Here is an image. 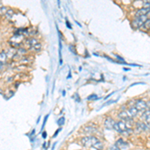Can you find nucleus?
<instances>
[{"label": "nucleus", "mask_w": 150, "mask_h": 150, "mask_svg": "<svg viewBox=\"0 0 150 150\" xmlns=\"http://www.w3.org/2000/svg\"><path fill=\"white\" fill-rule=\"evenodd\" d=\"M98 138L95 137L94 135H87V136H83L80 138V143L83 147H86V148H90V147H93L95 145L96 142L98 141Z\"/></svg>", "instance_id": "1"}, {"label": "nucleus", "mask_w": 150, "mask_h": 150, "mask_svg": "<svg viewBox=\"0 0 150 150\" xmlns=\"http://www.w3.org/2000/svg\"><path fill=\"white\" fill-rule=\"evenodd\" d=\"M149 18L148 15H144V16H138V17H135L134 19L132 20L131 22V26L132 28L134 29H139V28H142L143 24L146 22V20Z\"/></svg>", "instance_id": "2"}, {"label": "nucleus", "mask_w": 150, "mask_h": 150, "mask_svg": "<svg viewBox=\"0 0 150 150\" xmlns=\"http://www.w3.org/2000/svg\"><path fill=\"white\" fill-rule=\"evenodd\" d=\"M25 43L29 49H32L34 51H40L41 50V43L35 38H28L25 40Z\"/></svg>", "instance_id": "3"}, {"label": "nucleus", "mask_w": 150, "mask_h": 150, "mask_svg": "<svg viewBox=\"0 0 150 150\" xmlns=\"http://www.w3.org/2000/svg\"><path fill=\"white\" fill-rule=\"evenodd\" d=\"M114 130L117 131L120 134H130V132L127 131L126 128V123H125L124 120H119V121H116L115 125H114Z\"/></svg>", "instance_id": "4"}, {"label": "nucleus", "mask_w": 150, "mask_h": 150, "mask_svg": "<svg viewBox=\"0 0 150 150\" xmlns=\"http://www.w3.org/2000/svg\"><path fill=\"white\" fill-rule=\"evenodd\" d=\"M134 106L138 109L139 113H142V114H143L145 111H147V101H145L142 98L136 99L134 101Z\"/></svg>", "instance_id": "5"}, {"label": "nucleus", "mask_w": 150, "mask_h": 150, "mask_svg": "<svg viewBox=\"0 0 150 150\" xmlns=\"http://www.w3.org/2000/svg\"><path fill=\"white\" fill-rule=\"evenodd\" d=\"M134 129L136 132H144V131H147V130H149V127L148 125L145 123V121H140V120H138V121L135 122V125H134Z\"/></svg>", "instance_id": "6"}, {"label": "nucleus", "mask_w": 150, "mask_h": 150, "mask_svg": "<svg viewBox=\"0 0 150 150\" xmlns=\"http://www.w3.org/2000/svg\"><path fill=\"white\" fill-rule=\"evenodd\" d=\"M97 126L95 124H88V125H85L83 128L81 129V131L83 133H86L88 135H93L94 133L97 132Z\"/></svg>", "instance_id": "7"}, {"label": "nucleus", "mask_w": 150, "mask_h": 150, "mask_svg": "<svg viewBox=\"0 0 150 150\" xmlns=\"http://www.w3.org/2000/svg\"><path fill=\"white\" fill-rule=\"evenodd\" d=\"M116 121L114 119H113L111 116H108V117L105 118V120H104L103 124H104V127L106 128V129L108 130H114V125H115Z\"/></svg>", "instance_id": "8"}, {"label": "nucleus", "mask_w": 150, "mask_h": 150, "mask_svg": "<svg viewBox=\"0 0 150 150\" xmlns=\"http://www.w3.org/2000/svg\"><path fill=\"white\" fill-rule=\"evenodd\" d=\"M115 144L117 145V146L119 147L121 150H127L128 148H129V143H128L124 138H118L117 140H116Z\"/></svg>", "instance_id": "9"}, {"label": "nucleus", "mask_w": 150, "mask_h": 150, "mask_svg": "<svg viewBox=\"0 0 150 150\" xmlns=\"http://www.w3.org/2000/svg\"><path fill=\"white\" fill-rule=\"evenodd\" d=\"M127 112L131 118L136 117V116H138V114H139V111L136 107H135V106H129V107L127 108Z\"/></svg>", "instance_id": "10"}, {"label": "nucleus", "mask_w": 150, "mask_h": 150, "mask_svg": "<svg viewBox=\"0 0 150 150\" xmlns=\"http://www.w3.org/2000/svg\"><path fill=\"white\" fill-rule=\"evenodd\" d=\"M118 118H119L120 120H124V121H126V120L128 119H130V115L128 114V112H127V109H125V110H121L119 113H118Z\"/></svg>", "instance_id": "11"}, {"label": "nucleus", "mask_w": 150, "mask_h": 150, "mask_svg": "<svg viewBox=\"0 0 150 150\" xmlns=\"http://www.w3.org/2000/svg\"><path fill=\"white\" fill-rule=\"evenodd\" d=\"M143 118H144V121L146 123L147 125H148L149 127V130H150V111H145L143 113Z\"/></svg>", "instance_id": "12"}, {"label": "nucleus", "mask_w": 150, "mask_h": 150, "mask_svg": "<svg viewBox=\"0 0 150 150\" xmlns=\"http://www.w3.org/2000/svg\"><path fill=\"white\" fill-rule=\"evenodd\" d=\"M0 57H1V71L3 70V63H5L6 59H7V55L6 52L4 50H2L1 53H0Z\"/></svg>", "instance_id": "13"}, {"label": "nucleus", "mask_w": 150, "mask_h": 150, "mask_svg": "<svg viewBox=\"0 0 150 150\" xmlns=\"http://www.w3.org/2000/svg\"><path fill=\"white\" fill-rule=\"evenodd\" d=\"M142 29H143V30H145V31L150 30V18L147 19L146 22L143 24V26H142Z\"/></svg>", "instance_id": "14"}, {"label": "nucleus", "mask_w": 150, "mask_h": 150, "mask_svg": "<svg viewBox=\"0 0 150 150\" xmlns=\"http://www.w3.org/2000/svg\"><path fill=\"white\" fill-rule=\"evenodd\" d=\"M143 8H148L150 9V0H144L143 1Z\"/></svg>", "instance_id": "15"}, {"label": "nucleus", "mask_w": 150, "mask_h": 150, "mask_svg": "<svg viewBox=\"0 0 150 150\" xmlns=\"http://www.w3.org/2000/svg\"><path fill=\"white\" fill-rule=\"evenodd\" d=\"M64 123H65V117H63V116H62L61 118H59V119H58L57 124L59 125V126H62V125H63Z\"/></svg>", "instance_id": "16"}, {"label": "nucleus", "mask_w": 150, "mask_h": 150, "mask_svg": "<svg viewBox=\"0 0 150 150\" xmlns=\"http://www.w3.org/2000/svg\"><path fill=\"white\" fill-rule=\"evenodd\" d=\"M97 99H99V97L96 95V94H92V95L87 97V100H97Z\"/></svg>", "instance_id": "17"}, {"label": "nucleus", "mask_w": 150, "mask_h": 150, "mask_svg": "<svg viewBox=\"0 0 150 150\" xmlns=\"http://www.w3.org/2000/svg\"><path fill=\"white\" fill-rule=\"evenodd\" d=\"M109 150H121V149H120L119 147H118L116 144H114V145H111L110 148H109Z\"/></svg>", "instance_id": "18"}, {"label": "nucleus", "mask_w": 150, "mask_h": 150, "mask_svg": "<svg viewBox=\"0 0 150 150\" xmlns=\"http://www.w3.org/2000/svg\"><path fill=\"white\" fill-rule=\"evenodd\" d=\"M147 110L150 111V100L147 101Z\"/></svg>", "instance_id": "19"}, {"label": "nucleus", "mask_w": 150, "mask_h": 150, "mask_svg": "<svg viewBox=\"0 0 150 150\" xmlns=\"http://www.w3.org/2000/svg\"><path fill=\"white\" fill-rule=\"evenodd\" d=\"M42 137H43V138H44V139L47 137V133L45 132V131H44V132H42Z\"/></svg>", "instance_id": "20"}, {"label": "nucleus", "mask_w": 150, "mask_h": 150, "mask_svg": "<svg viewBox=\"0 0 150 150\" xmlns=\"http://www.w3.org/2000/svg\"><path fill=\"white\" fill-rule=\"evenodd\" d=\"M59 131H61V128H59V129H57V130H56V132H55V134H54V137L56 136L58 133H59Z\"/></svg>", "instance_id": "21"}, {"label": "nucleus", "mask_w": 150, "mask_h": 150, "mask_svg": "<svg viewBox=\"0 0 150 150\" xmlns=\"http://www.w3.org/2000/svg\"><path fill=\"white\" fill-rule=\"evenodd\" d=\"M66 25L67 26H68V28H70V29H71L72 27H71V25H70V23L68 22V21H66Z\"/></svg>", "instance_id": "22"}, {"label": "nucleus", "mask_w": 150, "mask_h": 150, "mask_svg": "<svg viewBox=\"0 0 150 150\" xmlns=\"http://www.w3.org/2000/svg\"><path fill=\"white\" fill-rule=\"evenodd\" d=\"M148 16H150V13H149V14H148ZM149 18H150V17H149Z\"/></svg>", "instance_id": "23"}]
</instances>
